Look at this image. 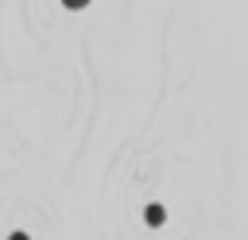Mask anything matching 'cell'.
<instances>
[{
	"label": "cell",
	"instance_id": "1",
	"mask_svg": "<svg viewBox=\"0 0 248 240\" xmlns=\"http://www.w3.org/2000/svg\"><path fill=\"white\" fill-rule=\"evenodd\" d=\"M70 4H81V0H70Z\"/></svg>",
	"mask_w": 248,
	"mask_h": 240
}]
</instances>
